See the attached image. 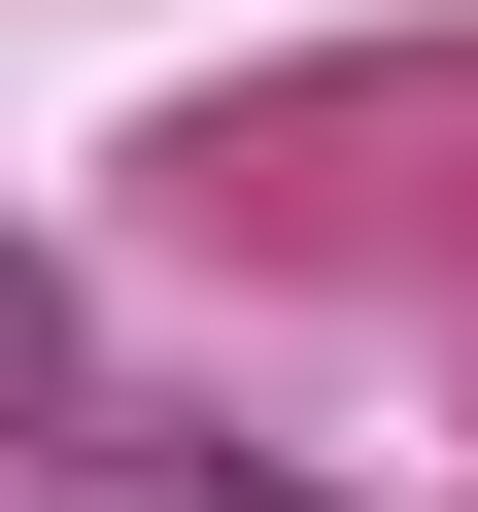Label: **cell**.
Masks as SVG:
<instances>
[{
	"label": "cell",
	"instance_id": "1",
	"mask_svg": "<svg viewBox=\"0 0 478 512\" xmlns=\"http://www.w3.org/2000/svg\"><path fill=\"white\" fill-rule=\"evenodd\" d=\"M35 410H69V308H35V274H0V444H35Z\"/></svg>",
	"mask_w": 478,
	"mask_h": 512
}]
</instances>
